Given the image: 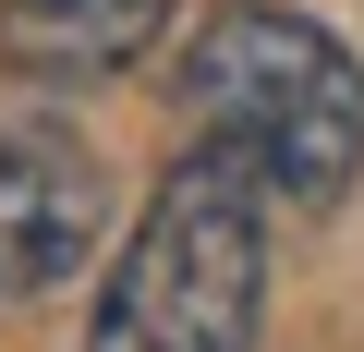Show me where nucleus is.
Wrapping results in <instances>:
<instances>
[{"mask_svg":"<svg viewBox=\"0 0 364 352\" xmlns=\"http://www.w3.org/2000/svg\"><path fill=\"white\" fill-rule=\"evenodd\" d=\"M182 110L279 207H340L364 183V61L279 0H219L182 37Z\"/></svg>","mask_w":364,"mask_h":352,"instance_id":"obj_1","label":"nucleus"},{"mask_svg":"<svg viewBox=\"0 0 364 352\" xmlns=\"http://www.w3.org/2000/svg\"><path fill=\"white\" fill-rule=\"evenodd\" d=\"M158 25H170V0H0V61L49 73V85H85V73L146 61Z\"/></svg>","mask_w":364,"mask_h":352,"instance_id":"obj_4","label":"nucleus"},{"mask_svg":"<svg viewBox=\"0 0 364 352\" xmlns=\"http://www.w3.org/2000/svg\"><path fill=\"white\" fill-rule=\"evenodd\" d=\"M267 316V183L231 146L170 158L122 267L97 279L85 352H255Z\"/></svg>","mask_w":364,"mask_h":352,"instance_id":"obj_2","label":"nucleus"},{"mask_svg":"<svg viewBox=\"0 0 364 352\" xmlns=\"http://www.w3.org/2000/svg\"><path fill=\"white\" fill-rule=\"evenodd\" d=\"M109 219V170L73 122L49 110H0V304H25L97 255Z\"/></svg>","mask_w":364,"mask_h":352,"instance_id":"obj_3","label":"nucleus"}]
</instances>
